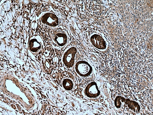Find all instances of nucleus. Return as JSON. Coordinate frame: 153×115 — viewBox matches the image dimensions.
I'll use <instances>...</instances> for the list:
<instances>
[{
  "mask_svg": "<svg viewBox=\"0 0 153 115\" xmlns=\"http://www.w3.org/2000/svg\"><path fill=\"white\" fill-rule=\"evenodd\" d=\"M91 41L93 45L97 49H103L105 48V42L100 35L97 34L93 35L91 37Z\"/></svg>",
  "mask_w": 153,
  "mask_h": 115,
  "instance_id": "39448f33",
  "label": "nucleus"
},
{
  "mask_svg": "<svg viewBox=\"0 0 153 115\" xmlns=\"http://www.w3.org/2000/svg\"><path fill=\"white\" fill-rule=\"evenodd\" d=\"M85 94L88 97L95 98L98 96L100 94L96 84L92 82L88 84L85 90Z\"/></svg>",
  "mask_w": 153,
  "mask_h": 115,
  "instance_id": "7ed1b4c3",
  "label": "nucleus"
},
{
  "mask_svg": "<svg viewBox=\"0 0 153 115\" xmlns=\"http://www.w3.org/2000/svg\"><path fill=\"white\" fill-rule=\"evenodd\" d=\"M75 69L76 72L82 77L88 76L92 70L91 66L86 62L83 60L78 61L75 65Z\"/></svg>",
  "mask_w": 153,
  "mask_h": 115,
  "instance_id": "f257e3e1",
  "label": "nucleus"
},
{
  "mask_svg": "<svg viewBox=\"0 0 153 115\" xmlns=\"http://www.w3.org/2000/svg\"><path fill=\"white\" fill-rule=\"evenodd\" d=\"M77 52L76 49L74 47H72L65 53L63 58V61L66 66L70 68L73 66L74 63L75 55Z\"/></svg>",
  "mask_w": 153,
  "mask_h": 115,
  "instance_id": "f03ea898",
  "label": "nucleus"
},
{
  "mask_svg": "<svg viewBox=\"0 0 153 115\" xmlns=\"http://www.w3.org/2000/svg\"><path fill=\"white\" fill-rule=\"evenodd\" d=\"M67 38L66 35L64 34H58L56 35L55 38V40L58 45L61 46H63L66 43Z\"/></svg>",
  "mask_w": 153,
  "mask_h": 115,
  "instance_id": "423d86ee",
  "label": "nucleus"
},
{
  "mask_svg": "<svg viewBox=\"0 0 153 115\" xmlns=\"http://www.w3.org/2000/svg\"><path fill=\"white\" fill-rule=\"evenodd\" d=\"M63 85L65 89L68 90H70L73 89L74 84L71 80L66 79L63 81Z\"/></svg>",
  "mask_w": 153,
  "mask_h": 115,
  "instance_id": "0eeeda50",
  "label": "nucleus"
},
{
  "mask_svg": "<svg viewBox=\"0 0 153 115\" xmlns=\"http://www.w3.org/2000/svg\"><path fill=\"white\" fill-rule=\"evenodd\" d=\"M43 22L47 24L52 26H56L59 23V19L55 14L50 13H48L44 16Z\"/></svg>",
  "mask_w": 153,
  "mask_h": 115,
  "instance_id": "20e7f679",
  "label": "nucleus"
}]
</instances>
